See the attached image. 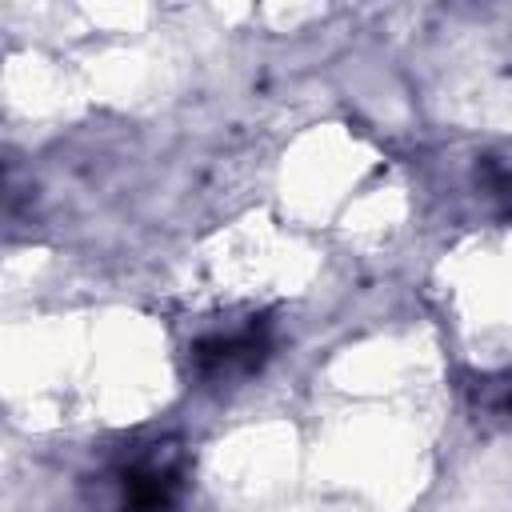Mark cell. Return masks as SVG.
<instances>
[{"mask_svg": "<svg viewBox=\"0 0 512 512\" xmlns=\"http://www.w3.org/2000/svg\"><path fill=\"white\" fill-rule=\"evenodd\" d=\"M192 356V372L208 384H220V380H236V376H248L264 364L268 356V324L264 320H252L236 332H216V336H204L188 348Z\"/></svg>", "mask_w": 512, "mask_h": 512, "instance_id": "cell-1", "label": "cell"}, {"mask_svg": "<svg viewBox=\"0 0 512 512\" xmlns=\"http://www.w3.org/2000/svg\"><path fill=\"white\" fill-rule=\"evenodd\" d=\"M116 480H120V512H164L180 488L176 460L164 452L128 460Z\"/></svg>", "mask_w": 512, "mask_h": 512, "instance_id": "cell-2", "label": "cell"}, {"mask_svg": "<svg viewBox=\"0 0 512 512\" xmlns=\"http://www.w3.org/2000/svg\"><path fill=\"white\" fill-rule=\"evenodd\" d=\"M472 404L488 416H512V372L476 380L472 384Z\"/></svg>", "mask_w": 512, "mask_h": 512, "instance_id": "cell-3", "label": "cell"}, {"mask_svg": "<svg viewBox=\"0 0 512 512\" xmlns=\"http://www.w3.org/2000/svg\"><path fill=\"white\" fill-rule=\"evenodd\" d=\"M476 180H480V188L500 204V212L512 216V168H504V164H496V160H484V164L476 168Z\"/></svg>", "mask_w": 512, "mask_h": 512, "instance_id": "cell-4", "label": "cell"}]
</instances>
